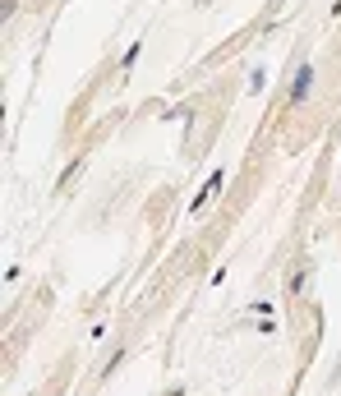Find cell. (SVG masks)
Returning a JSON list of instances; mask_svg holds the SVG:
<instances>
[{
  "label": "cell",
  "mask_w": 341,
  "mask_h": 396,
  "mask_svg": "<svg viewBox=\"0 0 341 396\" xmlns=\"http://www.w3.org/2000/svg\"><path fill=\"white\" fill-rule=\"evenodd\" d=\"M309 79H314V70H309V65H300L295 83H290V102H305V92H309Z\"/></svg>",
  "instance_id": "6da1fadb"
}]
</instances>
